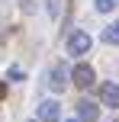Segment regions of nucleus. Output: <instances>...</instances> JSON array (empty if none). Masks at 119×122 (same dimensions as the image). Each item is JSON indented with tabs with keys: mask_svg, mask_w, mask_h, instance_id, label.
<instances>
[{
	"mask_svg": "<svg viewBox=\"0 0 119 122\" xmlns=\"http://www.w3.org/2000/svg\"><path fill=\"white\" fill-rule=\"evenodd\" d=\"M90 48H93V39H90V32H84V29L71 32V39H68V51H71L74 58H84Z\"/></svg>",
	"mask_w": 119,
	"mask_h": 122,
	"instance_id": "f257e3e1",
	"label": "nucleus"
},
{
	"mask_svg": "<svg viewBox=\"0 0 119 122\" xmlns=\"http://www.w3.org/2000/svg\"><path fill=\"white\" fill-rule=\"evenodd\" d=\"M36 119H39V122H58V119H61V103H58V100H45V103H39Z\"/></svg>",
	"mask_w": 119,
	"mask_h": 122,
	"instance_id": "f03ea898",
	"label": "nucleus"
},
{
	"mask_svg": "<svg viewBox=\"0 0 119 122\" xmlns=\"http://www.w3.org/2000/svg\"><path fill=\"white\" fill-rule=\"evenodd\" d=\"M71 84H74V87H81V90H87V87L93 84V71H90L87 64H77L74 71H71Z\"/></svg>",
	"mask_w": 119,
	"mask_h": 122,
	"instance_id": "7ed1b4c3",
	"label": "nucleus"
},
{
	"mask_svg": "<svg viewBox=\"0 0 119 122\" xmlns=\"http://www.w3.org/2000/svg\"><path fill=\"white\" fill-rule=\"evenodd\" d=\"M100 103H106L109 109H116V106H119V84L109 80V84L100 87Z\"/></svg>",
	"mask_w": 119,
	"mask_h": 122,
	"instance_id": "20e7f679",
	"label": "nucleus"
},
{
	"mask_svg": "<svg viewBox=\"0 0 119 122\" xmlns=\"http://www.w3.org/2000/svg\"><path fill=\"white\" fill-rule=\"evenodd\" d=\"M77 119H81V122H97V119H100V109H97V103H90V100H81V103H77Z\"/></svg>",
	"mask_w": 119,
	"mask_h": 122,
	"instance_id": "39448f33",
	"label": "nucleus"
},
{
	"mask_svg": "<svg viewBox=\"0 0 119 122\" xmlns=\"http://www.w3.org/2000/svg\"><path fill=\"white\" fill-rule=\"evenodd\" d=\"M48 87H52V90H64V87H68V67H61V64H55V67H52Z\"/></svg>",
	"mask_w": 119,
	"mask_h": 122,
	"instance_id": "423d86ee",
	"label": "nucleus"
},
{
	"mask_svg": "<svg viewBox=\"0 0 119 122\" xmlns=\"http://www.w3.org/2000/svg\"><path fill=\"white\" fill-rule=\"evenodd\" d=\"M103 42L106 45H119V19H113V23L103 29Z\"/></svg>",
	"mask_w": 119,
	"mask_h": 122,
	"instance_id": "0eeeda50",
	"label": "nucleus"
},
{
	"mask_svg": "<svg viewBox=\"0 0 119 122\" xmlns=\"http://www.w3.org/2000/svg\"><path fill=\"white\" fill-rule=\"evenodd\" d=\"M119 6V0H93V10L97 13H113Z\"/></svg>",
	"mask_w": 119,
	"mask_h": 122,
	"instance_id": "6e6552de",
	"label": "nucleus"
},
{
	"mask_svg": "<svg viewBox=\"0 0 119 122\" xmlns=\"http://www.w3.org/2000/svg\"><path fill=\"white\" fill-rule=\"evenodd\" d=\"M6 80H26V74H23V67H10V71H6Z\"/></svg>",
	"mask_w": 119,
	"mask_h": 122,
	"instance_id": "1a4fd4ad",
	"label": "nucleus"
},
{
	"mask_svg": "<svg viewBox=\"0 0 119 122\" xmlns=\"http://www.w3.org/2000/svg\"><path fill=\"white\" fill-rule=\"evenodd\" d=\"M48 13H52V16H58V0H48Z\"/></svg>",
	"mask_w": 119,
	"mask_h": 122,
	"instance_id": "9d476101",
	"label": "nucleus"
},
{
	"mask_svg": "<svg viewBox=\"0 0 119 122\" xmlns=\"http://www.w3.org/2000/svg\"><path fill=\"white\" fill-rule=\"evenodd\" d=\"M58 122H61V119H58ZM64 122H81V119H64Z\"/></svg>",
	"mask_w": 119,
	"mask_h": 122,
	"instance_id": "9b49d317",
	"label": "nucleus"
},
{
	"mask_svg": "<svg viewBox=\"0 0 119 122\" xmlns=\"http://www.w3.org/2000/svg\"><path fill=\"white\" fill-rule=\"evenodd\" d=\"M32 122H39V119H32Z\"/></svg>",
	"mask_w": 119,
	"mask_h": 122,
	"instance_id": "f8f14e48",
	"label": "nucleus"
}]
</instances>
